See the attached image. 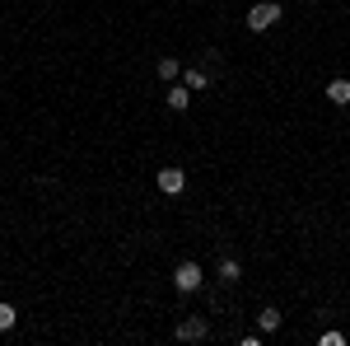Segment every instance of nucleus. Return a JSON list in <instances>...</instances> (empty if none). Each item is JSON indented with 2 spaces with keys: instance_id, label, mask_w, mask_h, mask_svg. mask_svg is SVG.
I'll use <instances>...</instances> for the list:
<instances>
[{
  "instance_id": "obj_3",
  "label": "nucleus",
  "mask_w": 350,
  "mask_h": 346,
  "mask_svg": "<svg viewBox=\"0 0 350 346\" xmlns=\"http://www.w3.org/2000/svg\"><path fill=\"white\" fill-rule=\"evenodd\" d=\"M183 187H187V173H183L178 164H163V169H159V192H163V197H178Z\"/></svg>"
},
{
  "instance_id": "obj_12",
  "label": "nucleus",
  "mask_w": 350,
  "mask_h": 346,
  "mask_svg": "<svg viewBox=\"0 0 350 346\" xmlns=\"http://www.w3.org/2000/svg\"><path fill=\"white\" fill-rule=\"evenodd\" d=\"M318 342H323V346H341V342H346V332H323Z\"/></svg>"
},
{
  "instance_id": "obj_8",
  "label": "nucleus",
  "mask_w": 350,
  "mask_h": 346,
  "mask_svg": "<svg viewBox=\"0 0 350 346\" xmlns=\"http://www.w3.org/2000/svg\"><path fill=\"white\" fill-rule=\"evenodd\" d=\"M239 276H243L239 258H229V253H224V258H219V281H224V286H234V281H239Z\"/></svg>"
},
{
  "instance_id": "obj_7",
  "label": "nucleus",
  "mask_w": 350,
  "mask_h": 346,
  "mask_svg": "<svg viewBox=\"0 0 350 346\" xmlns=\"http://www.w3.org/2000/svg\"><path fill=\"white\" fill-rule=\"evenodd\" d=\"M183 84H187V89H211V75H206L201 66H183Z\"/></svg>"
},
{
  "instance_id": "obj_10",
  "label": "nucleus",
  "mask_w": 350,
  "mask_h": 346,
  "mask_svg": "<svg viewBox=\"0 0 350 346\" xmlns=\"http://www.w3.org/2000/svg\"><path fill=\"white\" fill-rule=\"evenodd\" d=\"M257 328H262V332H275V328H280V309H262V314H257Z\"/></svg>"
},
{
  "instance_id": "obj_1",
  "label": "nucleus",
  "mask_w": 350,
  "mask_h": 346,
  "mask_svg": "<svg viewBox=\"0 0 350 346\" xmlns=\"http://www.w3.org/2000/svg\"><path fill=\"white\" fill-rule=\"evenodd\" d=\"M280 24V5L275 0H257L252 10H247V28L252 33H267V28H275Z\"/></svg>"
},
{
  "instance_id": "obj_5",
  "label": "nucleus",
  "mask_w": 350,
  "mask_h": 346,
  "mask_svg": "<svg viewBox=\"0 0 350 346\" xmlns=\"http://www.w3.org/2000/svg\"><path fill=\"white\" fill-rule=\"evenodd\" d=\"M163 89H168V94H163V103L173 108V112H183V108H187V103H191V89H187V84H183V80H173V84H163Z\"/></svg>"
},
{
  "instance_id": "obj_6",
  "label": "nucleus",
  "mask_w": 350,
  "mask_h": 346,
  "mask_svg": "<svg viewBox=\"0 0 350 346\" xmlns=\"http://www.w3.org/2000/svg\"><path fill=\"white\" fill-rule=\"evenodd\" d=\"M327 99H332L336 108H346V103H350V80H346V75H336V80H327Z\"/></svg>"
},
{
  "instance_id": "obj_9",
  "label": "nucleus",
  "mask_w": 350,
  "mask_h": 346,
  "mask_svg": "<svg viewBox=\"0 0 350 346\" xmlns=\"http://www.w3.org/2000/svg\"><path fill=\"white\" fill-rule=\"evenodd\" d=\"M154 71H159V80H163V84L183 80V66H178V61H173V56H159V66H154Z\"/></svg>"
},
{
  "instance_id": "obj_2",
  "label": "nucleus",
  "mask_w": 350,
  "mask_h": 346,
  "mask_svg": "<svg viewBox=\"0 0 350 346\" xmlns=\"http://www.w3.org/2000/svg\"><path fill=\"white\" fill-rule=\"evenodd\" d=\"M173 286L183 295H196L201 286H206V271H201V262H178L173 267Z\"/></svg>"
},
{
  "instance_id": "obj_11",
  "label": "nucleus",
  "mask_w": 350,
  "mask_h": 346,
  "mask_svg": "<svg viewBox=\"0 0 350 346\" xmlns=\"http://www.w3.org/2000/svg\"><path fill=\"white\" fill-rule=\"evenodd\" d=\"M14 319H19V314H14V304H5V299H0V332H10Z\"/></svg>"
},
{
  "instance_id": "obj_4",
  "label": "nucleus",
  "mask_w": 350,
  "mask_h": 346,
  "mask_svg": "<svg viewBox=\"0 0 350 346\" xmlns=\"http://www.w3.org/2000/svg\"><path fill=\"white\" fill-rule=\"evenodd\" d=\"M206 332H211V323L201 319V314H187V319L178 323V342H201Z\"/></svg>"
}]
</instances>
